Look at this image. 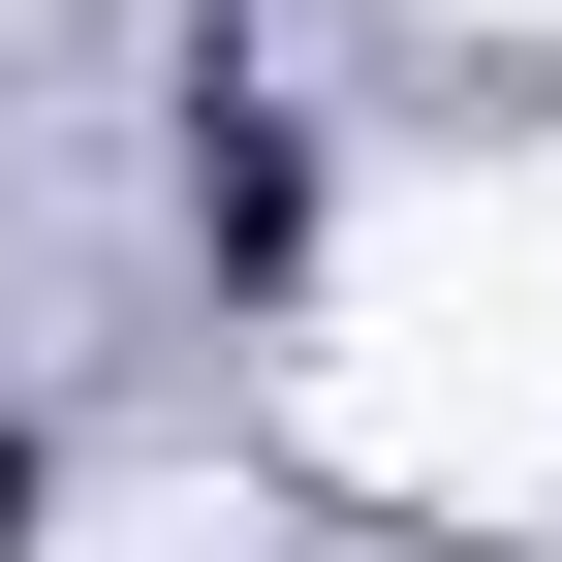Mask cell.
Returning a JSON list of instances; mask_svg holds the SVG:
<instances>
[{"label":"cell","mask_w":562,"mask_h":562,"mask_svg":"<svg viewBox=\"0 0 562 562\" xmlns=\"http://www.w3.org/2000/svg\"><path fill=\"white\" fill-rule=\"evenodd\" d=\"M188 250H220V281H281V250H313V157H281V94H188Z\"/></svg>","instance_id":"1"},{"label":"cell","mask_w":562,"mask_h":562,"mask_svg":"<svg viewBox=\"0 0 562 562\" xmlns=\"http://www.w3.org/2000/svg\"><path fill=\"white\" fill-rule=\"evenodd\" d=\"M0 562H32V438H0Z\"/></svg>","instance_id":"2"}]
</instances>
